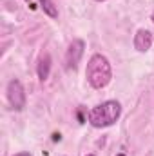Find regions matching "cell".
Masks as SVG:
<instances>
[{
	"label": "cell",
	"mask_w": 154,
	"mask_h": 156,
	"mask_svg": "<svg viewBox=\"0 0 154 156\" xmlns=\"http://www.w3.org/2000/svg\"><path fill=\"white\" fill-rule=\"evenodd\" d=\"M85 76L91 87L94 89H103L111 78H113V69H111V64L107 60V56L96 53L91 56V60L87 62V69H85Z\"/></svg>",
	"instance_id": "6da1fadb"
},
{
	"label": "cell",
	"mask_w": 154,
	"mask_h": 156,
	"mask_svg": "<svg viewBox=\"0 0 154 156\" xmlns=\"http://www.w3.org/2000/svg\"><path fill=\"white\" fill-rule=\"evenodd\" d=\"M121 115V105L116 100H107L89 111V123L93 127H109Z\"/></svg>",
	"instance_id": "7a4b0ae2"
},
{
	"label": "cell",
	"mask_w": 154,
	"mask_h": 156,
	"mask_svg": "<svg viewBox=\"0 0 154 156\" xmlns=\"http://www.w3.org/2000/svg\"><path fill=\"white\" fill-rule=\"evenodd\" d=\"M7 100L15 111H22L26 107V91L18 80H11L7 83Z\"/></svg>",
	"instance_id": "3957f363"
},
{
	"label": "cell",
	"mask_w": 154,
	"mask_h": 156,
	"mask_svg": "<svg viewBox=\"0 0 154 156\" xmlns=\"http://www.w3.org/2000/svg\"><path fill=\"white\" fill-rule=\"evenodd\" d=\"M83 49H85V42L83 40H73L71 42V45L67 47V53H65V62H67V67H73V69H76L78 62L82 60V56H83Z\"/></svg>",
	"instance_id": "277c9868"
},
{
	"label": "cell",
	"mask_w": 154,
	"mask_h": 156,
	"mask_svg": "<svg viewBox=\"0 0 154 156\" xmlns=\"http://www.w3.org/2000/svg\"><path fill=\"white\" fill-rule=\"evenodd\" d=\"M151 45H152V33L147 29H138L134 35V47L140 53H145L151 49Z\"/></svg>",
	"instance_id": "5b68a950"
},
{
	"label": "cell",
	"mask_w": 154,
	"mask_h": 156,
	"mask_svg": "<svg viewBox=\"0 0 154 156\" xmlns=\"http://www.w3.org/2000/svg\"><path fill=\"white\" fill-rule=\"evenodd\" d=\"M49 71H51V56L45 53L44 56H40L38 66H37V73H38V78L42 82H45L49 78Z\"/></svg>",
	"instance_id": "8992f818"
},
{
	"label": "cell",
	"mask_w": 154,
	"mask_h": 156,
	"mask_svg": "<svg viewBox=\"0 0 154 156\" xmlns=\"http://www.w3.org/2000/svg\"><path fill=\"white\" fill-rule=\"evenodd\" d=\"M38 2H40V5H42V9H44L45 15H49L51 18H56L58 16V9H56V5L51 0H38Z\"/></svg>",
	"instance_id": "52a82bcc"
},
{
	"label": "cell",
	"mask_w": 154,
	"mask_h": 156,
	"mask_svg": "<svg viewBox=\"0 0 154 156\" xmlns=\"http://www.w3.org/2000/svg\"><path fill=\"white\" fill-rule=\"evenodd\" d=\"M13 156H31V153H18V154H13Z\"/></svg>",
	"instance_id": "ba28073f"
},
{
	"label": "cell",
	"mask_w": 154,
	"mask_h": 156,
	"mask_svg": "<svg viewBox=\"0 0 154 156\" xmlns=\"http://www.w3.org/2000/svg\"><path fill=\"white\" fill-rule=\"evenodd\" d=\"M26 2H27V4H29V5H31V0H26Z\"/></svg>",
	"instance_id": "9c48e42d"
},
{
	"label": "cell",
	"mask_w": 154,
	"mask_h": 156,
	"mask_svg": "<svg viewBox=\"0 0 154 156\" xmlns=\"http://www.w3.org/2000/svg\"><path fill=\"white\" fill-rule=\"evenodd\" d=\"M152 22H154V11H152Z\"/></svg>",
	"instance_id": "30bf717a"
},
{
	"label": "cell",
	"mask_w": 154,
	"mask_h": 156,
	"mask_svg": "<svg viewBox=\"0 0 154 156\" xmlns=\"http://www.w3.org/2000/svg\"><path fill=\"white\" fill-rule=\"evenodd\" d=\"M116 156H125V154H116Z\"/></svg>",
	"instance_id": "8fae6325"
},
{
	"label": "cell",
	"mask_w": 154,
	"mask_h": 156,
	"mask_svg": "<svg viewBox=\"0 0 154 156\" xmlns=\"http://www.w3.org/2000/svg\"><path fill=\"white\" fill-rule=\"evenodd\" d=\"M96 2H103V0H96Z\"/></svg>",
	"instance_id": "7c38bea8"
},
{
	"label": "cell",
	"mask_w": 154,
	"mask_h": 156,
	"mask_svg": "<svg viewBox=\"0 0 154 156\" xmlns=\"http://www.w3.org/2000/svg\"><path fill=\"white\" fill-rule=\"evenodd\" d=\"M87 156H94V154H87Z\"/></svg>",
	"instance_id": "4fadbf2b"
}]
</instances>
